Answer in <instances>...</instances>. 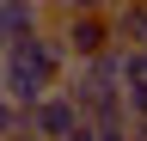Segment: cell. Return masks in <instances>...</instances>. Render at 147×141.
<instances>
[{
  "instance_id": "cell-1",
  "label": "cell",
  "mask_w": 147,
  "mask_h": 141,
  "mask_svg": "<svg viewBox=\"0 0 147 141\" xmlns=\"http://www.w3.org/2000/svg\"><path fill=\"white\" fill-rule=\"evenodd\" d=\"M61 92L80 104V117L123 111V43L98 49V55H80V61H67V74H61Z\"/></svg>"
},
{
  "instance_id": "cell-2",
  "label": "cell",
  "mask_w": 147,
  "mask_h": 141,
  "mask_svg": "<svg viewBox=\"0 0 147 141\" xmlns=\"http://www.w3.org/2000/svg\"><path fill=\"white\" fill-rule=\"evenodd\" d=\"M55 37L67 43V55H98V49H110L117 37H110V12H49Z\"/></svg>"
},
{
  "instance_id": "cell-3",
  "label": "cell",
  "mask_w": 147,
  "mask_h": 141,
  "mask_svg": "<svg viewBox=\"0 0 147 141\" xmlns=\"http://www.w3.org/2000/svg\"><path fill=\"white\" fill-rule=\"evenodd\" d=\"M74 123H80V104H74L61 86H49V92H43V98H37L31 111H25V129H37L43 141H61Z\"/></svg>"
},
{
  "instance_id": "cell-4",
  "label": "cell",
  "mask_w": 147,
  "mask_h": 141,
  "mask_svg": "<svg viewBox=\"0 0 147 141\" xmlns=\"http://www.w3.org/2000/svg\"><path fill=\"white\" fill-rule=\"evenodd\" d=\"M37 25H49V0H0V43L25 37Z\"/></svg>"
},
{
  "instance_id": "cell-5",
  "label": "cell",
  "mask_w": 147,
  "mask_h": 141,
  "mask_svg": "<svg viewBox=\"0 0 147 141\" xmlns=\"http://www.w3.org/2000/svg\"><path fill=\"white\" fill-rule=\"evenodd\" d=\"M12 129H25V104H12L6 92H0V141H6Z\"/></svg>"
},
{
  "instance_id": "cell-6",
  "label": "cell",
  "mask_w": 147,
  "mask_h": 141,
  "mask_svg": "<svg viewBox=\"0 0 147 141\" xmlns=\"http://www.w3.org/2000/svg\"><path fill=\"white\" fill-rule=\"evenodd\" d=\"M55 12H110V0H55Z\"/></svg>"
},
{
  "instance_id": "cell-7",
  "label": "cell",
  "mask_w": 147,
  "mask_h": 141,
  "mask_svg": "<svg viewBox=\"0 0 147 141\" xmlns=\"http://www.w3.org/2000/svg\"><path fill=\"white\" fill-rule=\"evenodd\" d=\"M61 141H92V123H86V117H80V123H74V129H67V135H61Z\"/></svg>"
},
{
  "instance_id": "cell-8",
  "label": "cell",
  "mask_w": 147,
  "mask_h": 141,
  "mask_svg": "<svg viewBox=\"0 0 147 141\" xmlns=\"http://www.w3.org/2000/svg\"><path fill=\"white\" fill-rule=\"evenodd\" d=\"M129 141H147V117H129Z\"/></svg>"
},
{
  "instance_id": "cell-9",
  "label": "cell",
  "mask_w": 147,
  "mask_h": 141,
  "mask_svg": "<svg viewBox=\"0 0 147 141\" xmlns=\"http://www.w3.org/2000/svg\"><path fill=\"white\" fill-rule=\"evenodd\" d=\"M6 141H43V135H37V129H12Z\"/></svg>"
},
{
  "instance_id": "cell-10",
  "label": "cell",
  "mask_w": 147,
  "mask_h": 141,
  "mask_svg": "<svg viewBox=\"0 0 147 141\" xmlns=\"http://www.w3.org/2000/svg\"><path fill=\"white\" fill-rule=\"evenodd\" d=\"M135 49H141V61H147V37H141V43H135Z\"/></svg>"
}]
</instances>
